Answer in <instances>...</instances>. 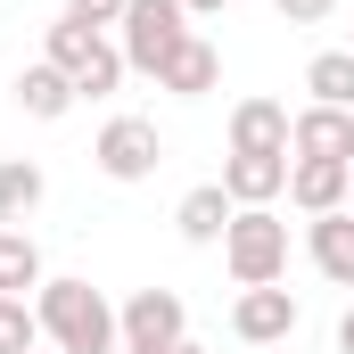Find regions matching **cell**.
I'll list each match as a JSON object with an SVG mask.
<instances>
[{
    "mask_svg": "<svg viewBox=\"0 0 354 354\" xmlns=\"http://www.w3.org/2000/svg\"><path fill=\"white\" fill-rule=\"evenodd\" d=\"M33 313H41V346H58V354H124L115 305L91 280H41L33 288Z\"/></svg>",
    "mask_w": 354,
    "mask_h": 354,
    "instance_id": "6da1fadb",
    "label": "cell"
},
{
    "mask_svg": "<svg viewBox=\"0 0 354 354\" xmlns=\"http://www.w3.org/2000/svg\"><path fill=\"white\" fill-rule=\"evenodd\" d=\"M41 58H50L58 75H75V91H83V99H107V91L132 75V66H124V50H115L99 25H83V17H58V25L41 33Z\"/></svg>",
    "mask_w": 354,
    "mask_h": 354,
    "instance_id": "7a4b0ae2",
    "label": "cell"
},
{
    "mask_svg": "<svg viewBox=\"0 0 354 354\" xmlns=\"http://www.w3.org/2000/svg\"><path fill=\"white\" fill-rule=\"evenodd\" d=\"M223 264H231L239 288H272V280H288V223H280L272 206H239L231 231H223Z\"/></svg>",
    "mask_w": 354,
    "mask_h": 354,
    "instance_id": "3957f363",
    "label": "cell"
},
{
    "mask_svg": "<svg viewBox=\"0 0 354 354\" xmlns=\"http://www.w3.org/2000/svg\"><path fill=\"white\" fill-rule=\"evenodd\" d=\"M115 33H124L115 50H124L132 75H165V58L189 41V8H181V0H132Z\"/></svg>",
    "mask_w": 354,
    "mask_h": 354,
    "instance_id": "277c9868",
    "label": "cell"
},
{
    "mask_svg": "<svg viewBox=\"0 0 354 354\" xmlns=\"http://www.w3.org/2000/svg\"><path fill=\"white\" fill-rule=\"evenodd\" d=\"M115 330H124V354H174L189 338V313H181L174 288H132L115 305Z\"/></svg>",
    "mask_w": 354,
    "mask_h": 354,
    "instance_id": "5b68a950",
    "label": "cell"
},
{
    "mask_svg": "<svg viewBox=\"0 0 354 354\" xmlns=\"http://www.w3.org/2000/svg\"><path fill=\"white\" fill-rule=\"evenodd\" d=\"M91 165H99L107 181H149L157 165H165V140H157L149 115H107L99 140H91Z\"/></svg>",
    "mask_w": 354,
    "mask_h": 354,
    "instance_id": "8992f818",
    "label": "cell"
},
{
    "mask_svg": "<svg viewBox=\"0 0 354 354\" xmlns=\"http://www.w3.org/2000/svg\"><path fill=\"white\" fill-rule=\"evenodd\" d=\"M297 322H305V305L272 280V288H239V305H231V330L248 338V346H280V338H297Z\"/></svg>",
    "mask_w": 354,
    "mask_h": 354,
    "instance_id": "52a82bcc",
    "label": "cell"
},
{
    "mask_svg": "<svg viewBox=\"0 0 354 354\" xmlns=\"http://www.w3.org/2000/svg\"><path fill=\"white\" fill-rule=\"evenodd\" d=\"M288 157L354 165V107H297V124H288Z\"/></svg>",
    "mask_w": 354,
    "mask_h": 354,
    "instance_id": "ba28073f",
    "label": "cell"
},
{
    "mask_svg": "<svg viewBox=\"0 0 354 354\" xmlns=\"http://www.w3.org/2000/svg\"><path fill=\"white\" fill-rule=\"evenodd\" d=\"M288 165H297V157H248V149H231V157H223L231 206H272V198H288Z\"/></svg>",
    "mask_w": 354,
    "mask_h": 354,
    "instance_id": "9c48e42d",
    "label": "cell"
},
{
    "mask_svg": "<svg viewBox=\"0 0 354 354\" xmlns=\"http://www.w3.org/2000/svg\"><path fill=\"white\" fill-rule=\"evenodd\" d=\"M305 256H313V272H322V280L354 288V206L313 214V223H305Z\"/></svg>",
    "mask_w": 354,
    "mask_h": 354,
    "instance_id": "30bf717a",
    "label": "cell"
},
{
    "mask_svg": "<svg viewBox=\"0 0 354 354\" xmlns=\"http://www.w3.org/2000/svg\"><path fill=\"white\" fill-rule=\"evenodd\" d=\"M288 107L280 99H239L231 107V149H248V157H288Z\"/></svg>",
    "mask_w": 354,
    "mask_h": 354,
    "instance_id": "8fae6325",
    "label": "cell"
},
{
    "mask_svg": "<svg viewBox=\"0 0 354 354\" xmlns=\"http://www.w3.org/2000/svg\"><path fill=\"white\" fill-rule=\"evenodd\" d=\"M231 214H239V206H231V189H223V181H198V189L174 206V231L189 239V248H223Z\"/></svg>",
    "mask_w": 354,
    "mask_h": 354,
    "instance_id": "7c38bea8",
    "label": "cell"
},
{
    "mask_svg": "<svg viewBox=\"0 0 354 354\" xmlns=\"http://www.w3.org/2000/svg\"><path fill=\"white\" fill-rule=\"evenodd\" d=\"M288 206L313 223V214H338L346 206V165H322V157H297L288 165Z\"/></svg>",
    "mask_w": 354,
    "mask_h": 354,
    "instance_id": "4fadbf2b",
    "label": "cell"
},
{
    "mask_svg": "<svg viewBox=\"0 0 354 354\" xmlns=\"http://www.w3.org/2000/svg\"><path fill=\"white\" fill-rule=\"evenodd\" d=\"M214 83H223V58H214L206 33H189L174 58H165V75H157V91H174V99H206Z\"/></svg>",
    "mask_w": 354,
    "mask_h": 354,
    "instance_id": "5bb4252c",
    "label": "cell"
},
{
    "mask_svg": "<svg viewBox=\"0 0 354 354\" xmlns=\"http://www.w3.org/2000/svg\"><path fill=\"white\" fill-rule=\"evenodd\" d=\"M75 99H83V91H75V75H58L50 58H33V66L17 75V107H25L33 124H58V115H66Z\"/></svg>",
    "mask_w": 354,
    "mask_h": 354,
    "instance_id": "9a60e30c",
    "label": "cell"
},
{
    "mask_svg": "<svg viewBox=\"0 0 354 354\" xmlns=\"http://www.w3.org/2000/svg\"><path fill=\"white\" fill-rule=\"evenodd\" d=\"M41 198H50V174L33 157H0V231H17Z\"/></svg>",
    "mask_w": 354,
    "mask_h": 354,
    "instance_id": "2e32d148",
    "label": "cell"
},
{
    "mask_svg": "<svg viewBox=\"0 0 354 354\" xmlns=\"http://www.w3.org/2000/svg\"><path fill=\"white\" fill-rule=\"evenodd\" d=\"M50 272H41V248L25 231H0V297H33Z\"/></svg>",
    "mask_w": 354,
    "mask_h": 354,
    "instance_id": "e0dca14e",
    "label": "cell"
},
{
    "mask_svg": "<svg viewBox=\"0 0 354 354\" xmlns=\"http://www.w3.org/2000/svg\"><path fill=\"white\" fill-rule=\"evenodd\" d=\"M305 91H313V107H354V50H322L305 66Z\"/></svg>",
    "mask_w": 354,
    "mask_h": 354,
    "instance_id": "ac0fdd59",
    "label": "cell"
},
{
    "mask_svg": "<svg viewBox=\"0 0 354 354\" xmlns=\"http://www.w3.org/2000/svg\"><path fill=\"white\" fill-rule=\"evenodd\" d=\"M41 346V313L33 297H0V354H33Z\"/></svg>",
    "mask_w": 354,
    "mask_h": 354,
    "instance_id": "d6986e66",
    "label": "cell"
},
{
    "mask_svg": "<svg viewBox=\"0 0 354 354\" xmlns=\"http://www.w3.org/2000/svg\"><path fill=\"white\" fill-rule=\"evenodd\" d=\"M124 8H132V0H66V17H83V25H99V33L124 25Z\"/></svg>",
    "mask_w": 354,
    "mask_h": 354,
    "instance_id": "ffe728a7",
    "label": "cell"
},
{
    "mask_svg": "<svg viewBox=\"0 0 354 354\" xmlns=\"http://www.w3.org/2000/svg\"><path fill=\"white\" fill-rule=\"evenodd\" d=\"M272 8H280V17H288V25H322V17H330V8H338V0H272Z\"/></svg>",
    "mask_w": 354,
    "mask_h": 354,
    "instance_id": "44dd1931",
    "label": "cell"
},
{
    "mask_svg": "<svg viewBox=\"0 0 354 354\" xmlns=\"http://www.w3.org/2000/svg\"><path fill=\"white\" fill-rule=\"evenodd\" d=\"M338 354H354V305L338 313Z\"/></svg>",
    "mask_w": 354,
    "mask_h": 354,
    "instance_id": "7402d4cb",
    "label": "cell"
},
{
    "mask_svg": "<svg viewBox=\"0 0 354 354\" xmlns=\"http://www.w3.org/2000/svg\"><path fill=\"white\" fill-rule=\"evenodd\" d=\"M181 8H189V17H223L231 0H181Z\"/></svg>",
    "mask_w": 354,
    "mask_h": 354,
    "instance_id": "603a6c76",
    "label": "cell"
},
{
    "mask_svg": "<svg viewBox=\"0 0 354 354\" xmlns=\"http://www.w3.org/2000/svg\"><path fill=\"white\" fill-rule=\"evenodd\" d=\"M174 354H206V346H189V338H181V346H174Z\"/></svg>",
    "mask_w": 354,
    "mask_h": 354,
    "instance_id": "cb8c5ba5",
    "label": "cell"
},
{
    "mask_svg": "<svg viewBox=\"0 0 354 354\" xmlns=\"http://www.w3.org/2000/svg\"><path fill=\"white\" fill-rule=\"evenodd\" d=\"M346 206H354V165H346Z\"/></svg>",
    "mask_w": 354,
    "mask_h": 354,
    "instance_id": "d4e9b609",
    "label": "cell"
},
{
    "mask_svg": "<svg viewBox=\"0 0 354 354\" xmlns=\"http://www.w3.org/2000/svg\"><path fill=\"white\" fill-rule=\"evenodd\" d=\"M33 354H58V346H33Z\"/></svg>",
    "mask_w": 354,
    "mask_h": 354,
    "instance_id": "484cf974",
    "label": "cell"
},
{
    "mask_svg": "<svg viewBox=\"0 0 354 354\" xmlns=\"http://www.w3.org/2000/svg\"><path fill=\"white\" fill-rule=\"evenodd\" d=\"M231 8H239V0H231Z\"/></svg>",
    "mask_w": 354,
    "mask_h": 354,
    "instance_id": "4316f807",
    "label": "cell"
},
{
    "mask_svg": "<svg viewBox=\"0 0 354 354\" xmlns=\"http://www.w3.org/2000/svg\"><path fill=\"white\" fill-rule=\"evenodd\" d=\"M346 50H354V41H346Z\"/></svg>",
    "mask_w": 354,
    "mask_h": 354,
    "instance_id": "83f0119b",
    "label": "cell"
}]
</instances>
